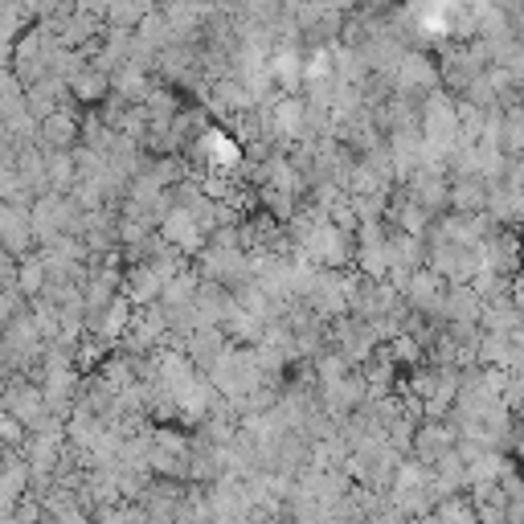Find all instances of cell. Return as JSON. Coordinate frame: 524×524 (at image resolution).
Here are the masks:
<instances>
[{
    "label": "cell",
    "instance_id": "cell-1",
    "mask_svg": "<svg viewBox=\"0 0 524 524\" xmlns=\"http://www.w3.org/2000/svg\"><path fill=\"white\" fill-rule=\"evenodd\" d=\"M91 524H95V520H91Z\"/></svg>",
    "mask_w": 524,
    "mask_h": 524
}]
</instances>
